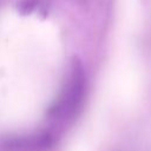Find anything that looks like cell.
<instances>
[{"label":"cell","instance_id":"1","mask_svg":"<svg viewBox=\"0 0 151 151\" xmlns=\"http://www.w3.org/2000/svg\"><path fill=\"white\" fill-rule=\"evenodd\" d=\"M85 84L86 81L84 78L83 70L78 66L73 70L70 81L54 109L55 117L58 116L61 118H68L74 114V112L78 110L83 101Z\"/></svg>","mask_w":151,"mask_h":151}]
</instances>
